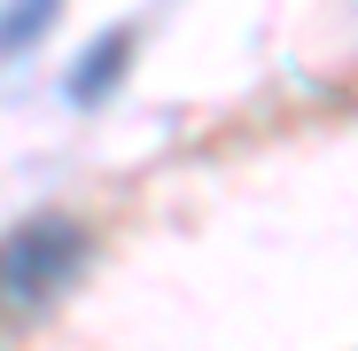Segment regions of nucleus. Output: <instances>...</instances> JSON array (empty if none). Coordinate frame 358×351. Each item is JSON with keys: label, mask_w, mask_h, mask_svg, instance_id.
Wrapping results in <instances>:
<instances>
[{"label": "nucleus", "mask_w": 358, "mask_h": 351, "mask_svg": "<svg viewBox=\"0 0 358 351\" xmlns=\"http://www.w3.org/2000/svg\"><path fill=\"white\" fill-rule=\"evenodd\" d=\"M47 24H55V8H24V16H0V47H16V39L31 47V39H39Z\"/></svg>", "instance_id": "nucleus-3"}, {"label": "nucleus", "mask_w": 358, "mask_h": 351, "mask_svg": "<svg viewBox=\"0 0 358 351\" xmlns=\"http://www.w3.org/2000/svg\"><path fill=\"white\" fill-rule=\"evenodd\" d=\"M86 250H94L86 226L63 211H31L24 226H8L0 234V312H16V320L47 312L86 273Z\"/></svg>", "instance_id": "nucleus-1"}, {"label": "nucleus", "mask_w": 358, "mask_h": 351, "mask_svg": "<svg viewBox=\"0 0 358 351\" xmlns=\"http://www.w3.org/2000/svg\"><path fill=\"white\" fill-rule=\"evenodd\" d=\"M133 55V32L117 24V32H101L86 55H78V71H71V102H101V94H117V63Z\"/></svg>", "instance_id": "nucleus-2"}]
</instances>
